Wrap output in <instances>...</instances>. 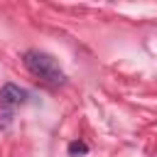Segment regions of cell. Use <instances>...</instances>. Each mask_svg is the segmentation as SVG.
I'll use <instances>...</instances> for the list:
<instances>
[{
  "label": "cell",
  "mask_w": 157,
  "mask_h": 157,
  "mask_svg": "<svg viewBox=\"0 0 157 157\" xmlns=\"http://www.w3.org/2000/svg\"><path fill=\"white\" fill-rule=\"evenodd\" d=\"M22 64H25V69H27L32 76L42 78V81L49 83V86H64V83H66V74H64V69L59 66V61H56L52 54L42 52V49H27V52L22 54Z\"/></svg>",
  "instance_id": "cell-1"
},
{
  "label": "cell",
  "mask_w": 157,
  "mask_h": 157,
  "mask_svg": "<svg viewBox=\"0 0 157 157\" xmlns=\"http://www.w3.org/2000/svg\"><path fill=\"white\" fill-rule=\"evenodd\" d=\"M27 98H29V93H27L25 88H20L17 83H12V81L0 88V128H2V130L10 128L17 108L25 105Z\"/></svg>",
  "instance_id": "cell-2"
},
{
  "label": "cell",
  "mask_w": 157,
  "mask_h": 157,
  "mask_svg": "<svg viewBox=\"0 0 157 157\" xmlns=\"http://www.w3.org/2000/svg\"><path fill=\"white\" fill-rule=\"evenodd\" d=\"M86 152H88V145H86L83 140L69 142V155H71V157H78V155H86Z\"/></svg>",
  "instance_id": "cell-3"
}]
</instances>
